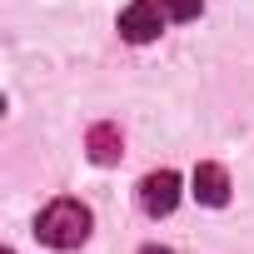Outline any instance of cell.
<instances>
[{"label":"cell","instance_id":"obj_3","mask_svg":"<svg viewBox=\"0 0 254 254\" xmlns=\"http://www.w3.org/2000/svg\"><path fill=\"white\" fill-rule=\"evenodd\" d=\"M175 204H180V175H175V170H155V175L140 180V209H145V214L160 219V214H170Z\"/></svg>","mask_w":254,"mask_h":254},{"label":"cell","instance_id":"obj_6","mask_svg":"<svg viewBox=\"0 0 254 254\" xmlns=\"http://www.w3.org/2000/svg\"><path fill=\"white\" fill-rule=\"evenodd\" d=\"M160 10H165V20H194L204 10V0H160Z\"/></svg>","mask_w":254,"mask_h":254},{"label":"cell","instance_id":"obj_7","mask_svg":"<svg viewBox=\"0 0 254 254\" xmlns=\"http://www.w3.org/2000/svg\"><path fill=\"white\" fill-rule=\"evenodd\" d=\"M140 254H170V249H165V244H145Z\"/></svg>","mask_w":254,"mask_h":254},{"label":"cell","instance_id":"obj_4","mask_svg":"<svg viewBox=\"0 0 254 254\" xmlns=\"http://www.w3.org/2000/svg\"><path fill=\"white\" fill-rule=\"evenodd\" d=\"M194 199L209 204V209L229 204V175H224V165H194Z\"/></svg>","mask_w":254,"mask_h":254},{"label":"cell","instance_id":"obj_5","mask_svg":"<svg viewBox=\"0 0 254 254\" xmlns=\"http://www.w3.org/2000/svg\"><path fill=\"white\" fill-rule=\"evenodd\" d=\"M85 150H90L95 165H120V155H125V135H120V125H90Z\"/></svg>","mask_w":254,"mask_h":254},{"label":"cell","instance_id":"obj_2","mask_svg":"<svg viewBox=\"0 0 254 254\" xmlns=\"http://www.w3.org/2000/svg\"><path fill=\"white\" fill-rule=\"evenodd\" d=\"M160 30H165V10H160V0H130V5L120 10V35L130 40V45H150Z\"/></svg>","mask_w":254,"mask_h":254},{"label":"cell","instance_id":"obj_1","mask_svg":"<svg viewBox=\"0 0 254 254\" xmlns=\"http://www.w3.org/2000/svg\"><path fill=\"white\" fill-rule=\"evenodd\" d=\"M35 234H40V244H50V249H80V244L90 239V209H85L80 199H55V204H45V214L35 219Z\"/></svg>","mask_w":254,"mask_h":254}]
</instances>
